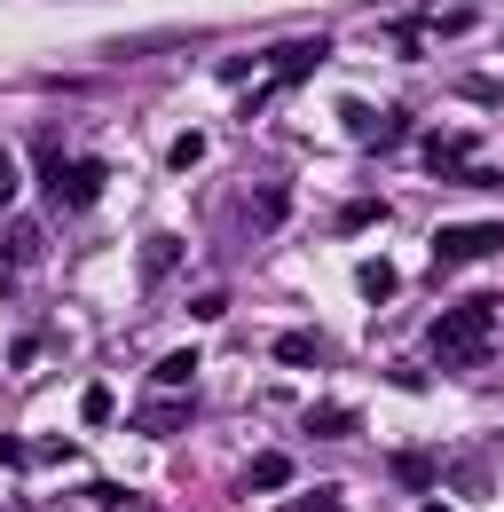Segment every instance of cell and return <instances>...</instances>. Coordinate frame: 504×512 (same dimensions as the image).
I'll use <instances>...</instances> for the list:
<instances>
[{"mask_svg":"<svg viewBox=\"0 0 504 512\" xmlns=\"http://www.w3.org/2000/svg\"><path fill=\"white\" fill-rule=\"evenodd\" d=\"M197 379V355H166V363H158V386H189Z\"/></svg>","mask_w":504,"mask_h":512,"instance_id":"cell-7","label":"cell"},{"mask_svg":"<svg viewBox=\"0 0 504 512\" xmlns=\"http://www.w3.org/2000/svg\"><path fill=\"white\" fill-rule=\"evenodd\" d=\"M276 363H323V347H315L308 331H284L276 339Z\"/></svg>","mask_w":504,"mask_h":512,"instance_id":"cell-5","label":"cell"},{"mask_svg":"<svg viewBox=\"0 0 504 512\" xmlns=\"http://www.w3.org/2000/svg\"><path fill=\"white\" fill-rule=\"evenodd\" d=\"M363 292H371V300H386V292H394V268H386V260H378V268H363Z\"/></svg>","mask_w":504,"mask_h":512,"instance_id":"cell-9","label":"cell"},{"mask_svg":"<svg viewBox=\"0 0 504 512\" xmlns=\"http://www.w3.org/2000/svg\"><path fill=\"white\" fill-rule=\"evenodd\" d=\"M8 197H16V166L0 158V205H8Z\"/></svg>","mask_w":504,"mask_h":512,"instance_id":"cell-10","label":"cell"},{"mask_svg":"<svg viewBox=\"0 0 504 512\" xmlns=\"http://www.w3.org/2000/svg\"><path fill=\"white\" fill-rule=\"evenodd\" d=\"M394 473H402V481H434V457H418V449H402V457H394Z\"/></svg>","mask_w":504,"mask_h":512,"instance_id":"cell-8","label":"cell"},{"mask_svg":"<svg viewBox=\"0 0 504 512\" xmlns=\"http://www.w3.org/2000/svg\"><path fill=\"white\" fill-rule=\"evenodd\" d=\"M0 465H16V442H0Z\"/></svg>","mask_w":504,"mask_h":512,"instance_id":"cell-11","label":"cell"},{"mask_svg":"<svg viewBox=\"0 0 504 512\" xmlns=\"http://www.w3.org/2000/svg\"><path fill=\"white\" fill-rule=\"evenodd\" d=\"M308 64H323V40H300V48H284V56H276V87L308 79Z\"/></svg>","mask_w":504,"mask_h":512,"instance_id":"cell-4","label":"cell"},{"mask_svg":"<svg viewBox=\"0 0 504 512\" xmlns=\"http://www.w3.org/2000/svg\"><path fill=\"white\" fill-rule=\"evenodd\" d=\"M292 481V457H252V489H284Z\"/></svg>","mask_w":504,"mask_h":512,"instance_id":"cell-6","label":"cell"},{"mask_svg":"<svg viewBox=\"0 0 504 512\" xmlns=\"http://www.w3.org/2000/svg\"><path fill=\"white\" fill-rule=\"evenodd\" d=\"M40 166H48V197H56V205H95V190H103V166H95V158L63 166L56 142H40Z\"/></svg>","mask_w":504,"mask_h":512,"instance_id":"cell-2","label":"cell"},{"mask_svg":"<svg viewBox=\"0 0 504 512\" xmlns=\"http://www.w3.org/2000/svg\"><path fill=\"white\" fill-rule=\"evenodd\" d=\"M489 323H497V300H465L434 323V355L441 363H481L489 355Z\"/></svg>","mask_w":504,"mask_h":512,"instance_id":"cell-1","label":"cell"},{"mask_svg":"<svg viewBox=\"0 0 504 512\" xmlns=\"http://www.w3.org/2000/svg\"><path fill=\"white\" fill-rule=\"evenodd\" d=\"M504 253V221H441L434 229V260H481Z\"/></svg>","mask_w":504,"mask_h":512,"instance_id":"cell-3","label":"cell"}]
</instances>
